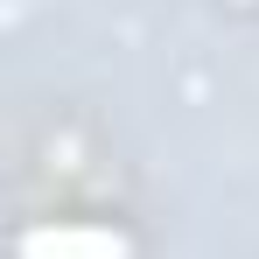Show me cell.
I'll use <instances>...</instances> for the list:
<instances>
[{
	"label": "cell",
	"instance_id": "1",
	"mask_svg": "<svg viewBox=\"0 0 259 259\" xmlns=\"http://www.w3.org/2000/svg\"><path fill=\"white\" fill-rule=\"evenodd\" d=\"M21 259H126L112 231H28Z\"/></svg>",
	"mask_w": 259,
	"mask_h": 259
}]
</instances>
